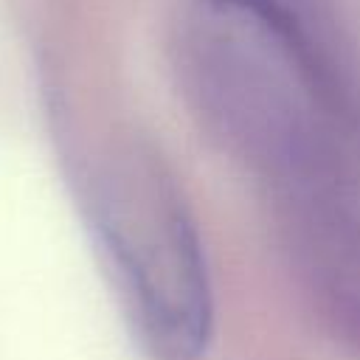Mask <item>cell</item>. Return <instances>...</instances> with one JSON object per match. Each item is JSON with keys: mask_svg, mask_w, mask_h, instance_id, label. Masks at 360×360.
Returning <instances> with one entry per match:
<instances>
[{"mask_svg": "<svg viewBox=\"0 0 360 360\" xmlns=\"http://www.w3.org/2000/svg\"><path fill=\"white\" fill-rule=\"evenodd\" d=\"M98 228L121 290L169 360H197L214 335L205 245L174 172L149 149H129L107 174Z\"/></svg>", "mask_w": 360, "mask_h": 360, "instance_id": "6da1fadb", "label": "cell"}, {"mask_svg": "<svg viewBox=\"0 0 360 360\" xmlns=\"http://www.w3.org/2000/svg\"><path fill=\"white\" fill-rule=\"evenodd\" d=\"M197 3L239 22H250L267 42H273L290 62H295L301 73L321 82L318 59L312 53L309 37L301 20L295 17V11L284 0H197Z\"/></svg>", "mask_w": 360, "mask_h": 360, "instance_id": "7a4b0ae2", "label": "cell"}]
</instances>
